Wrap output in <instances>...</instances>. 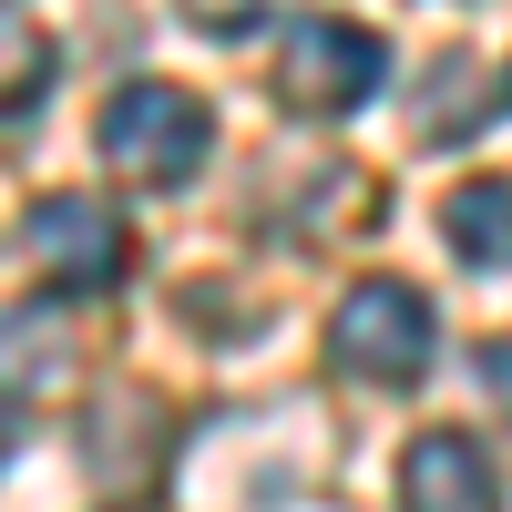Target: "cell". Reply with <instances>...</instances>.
Returning <instances> with one entry per match:
<instances>
[{
  "label": "cell",
  "instance_id": "obj_1",
  "mask_svg": "<svg viewBox=\"0 0 512 512\" xmlns=\"http://www.w3.org/2000/svg\"><path fill=\"white\" fill-rule=\"evenodd\" d=\"M328 369L359 390H410L431 369V297L410 277H359L328 318Z\"/></svg>",
  "mask_w": 512,
  "mask_h": 512
},
{
  "label": "cell",
  "instance_id": "obj_2",
  "mask_svg": "<svg viewBox=\"0 0 512 512\" xmlns=\"http://www.w3.org/2000/svg\"><path fill=\"white\" fill-rule=\"evenodd\" d=\"M93 144H103V164L123 185H185L205 164V144H216V113L185 82H123L103 103V123H93Z\"/></svg>",
  "mask_w": 512,
  "mask_h": 512
},
{
  "label": "cell",
  "instance_id": "obj_3",
  "mask_svg": "<svg viewBox=\"0 0 512 512\" xmlns=\"http://www.w3.org/2000/svg\"><path fill=\"white\" fill-rule=\"evenodd\" d=\"M379 82H390V41H379L369 21H338V11H308V21H287L277 41V103L287 113H359Z\"/></svg>",
  "mask_w": 512,
  "mask_h": 512
},
{
  "label": "cell",
  "instance_id": "obj_4",
  "mask_svg": "<svg viewBox=\"0 0 512 512\" xmlns=\"http://www.w3.org/2000/svg\"><path fill=\"white\" fill-rule=\"evenodd\" d=\"M21 256L41 267L52 297H103V287H123V267H134V236H123V216L93 205V195H41L21 216Z\"/></svg>",
  "mask_w": 512,
  "mask_h": 512
},
{
  "label": "cell",
  "instance_id": "obj_5",
  "mask_svg": "<svg viewBox=\"0 0 512 512\" xmlns=\"http://www.w3.org/2000/svg\"><path fill=\"white\" fill-rule=\"evenodd\" d=\"M400 512H502V472L472 431H420L400 451Z\"/></svg>",
  "mask_w": 512,
  "mask_h": 512
},
{
  "label": "cell",
  "instance_id": "obj_6",
  "mask_svg": "<svg viewBox=\"0 0 512 512\" xmlns=\"http://www.w3.org/2000/svg\"><path fill=\"white\" fill-rule=\"evenodd\" d=\"M441 246L461 267H512V175H472L441 205Z\"/></svg>",
  "mask_w": 512,
  "mask_h": 512
},
{
  "label": "cell",
  "instance_id": "obj_7",
  "mask_svg": "<svg viewBox=\"0 0 512 512\" xmlns=\"http://www.w3.org/2000/svg\"><path fill=\"white\" fill-rule=\"evenodd\" d=\"M31 93H52V41H31V21H11V113L31 123Z\"/></svg>",
  "mask_w": 512,
  "mask_h": 512
},
{
  "label": "cell",
  "instance_id": "obj_8",
  "mask_svg": "<svg viewBox=\"0 0 512 512\" xmlns=\"http://www.w3.org/2000/svg\"><path fill=\"white\" fill-rule=\"evenodd\" d=\"M185 11H195L205 31H256V21L277 11V0H185Z\"/></svg>",
  "mask_w": 512,
  "mask_h": 512
},
{
  "label": "cell",
  "instance_id": "obj_9",
  "mask_svg": "<svg viewBox=\"0 0 512 512\" xmlns=\"http://www.w3.org/2000/svg\"><path fill=\"white\" fill-rule=\"evenodd\" d=\"M482 390L512 400V338H492V349H482Z\"/></svg>",
  "mask_w": 512,
  "mask_h": 512
}]
</instances>
